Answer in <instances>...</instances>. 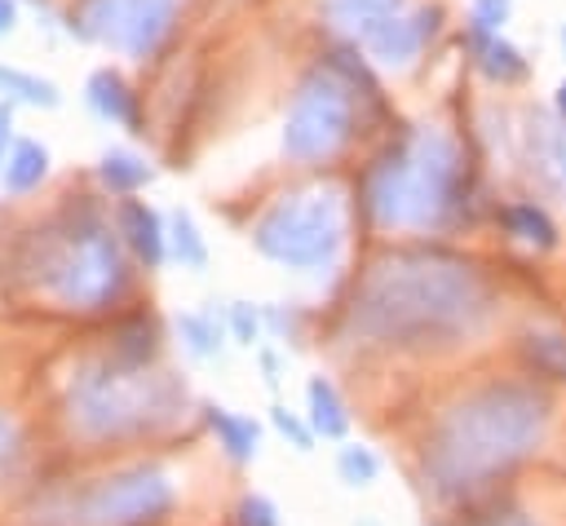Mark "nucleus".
<instances>
[{"label": "nucleus", "mask_w": 566, "mask_h": 526, "mask_svg": "<svg viewBox=\"0 0 566 526\" xmlns=\"http://www.w3.org/2000/svg\"><path fill=\"white\" fill-rule=\"evenodd\" d=\"M44 283L71 309H102V305H111L124 292V283H128V270H124L115 234L93 212H84V221L71 225L66 239L57 243V252L49 256Z\"/></svg>", "instance_id": "2"}, {"label": "nucleus", "mask_w": 566, "mask_h": 526, "mask_svg": "<svg viewBox=\"0 0 566 526\" xmlns=\"http://www.w3.org/2000/svg\"><path fill=\"white\" fill-rule=\"evenodd\" d=\"M438 22H442V9H438V4H420V9H411V13L389 18V22L367 40V49H371V57H376L380 66L402 71V66H411V62L420 57V49L438 35Z\"/></svg>", "instance_id": "8"}, {"label": "nucleus", "mask_w": 566, "mask_h": 526, "mask_svg": "<svg viewBox=\"0 0 566 526\" xmlns=\"http://www.w3.org/2000/svg\"><path fill=\"white\" fill-rule=\"evenodd\" d=\"M172 508V486L159 469H128L102 477L93 491L80 495L75 522L80 526H155Z\"/></svg>", "instance_id": "7"}, {"label": "nucleus", "mask_w": 566, "mask_h": 526, "mask_svg": "<svg viewBox=\"0 0 566 526\" xmlns=\"http://www.w3.org/2000/svg\"><path fill=\"white\" fill-rule=\"evenodd\" d=\"M177 18V0H80L71 9V27L84 40L119 49L128 57H150Z\"/></svg>", "instance_id": "6"}, {"label": "nucleus", "mask_w": 566, "mask_h": 526, "mask_svg": "<svg viewBox=\"0 0 566 526\" xmlns=\"http://www.w3.org/2000/svg\"><path fill=\"white\" fill-rule=\"evenodd\" d=\"M49 172V150L40 141H13V150L4 155V190L27 194L44 181Z\"/></svg>", "instance_id": "13"}, {"label": "nucleus", "mask_w": 566, "mask_h": 526, "mask_svg": "<svg viewBox=\"0 0 566 526\" xmlns=\"http://www.w3.org/2000/svg\"><path fill=\"white\" fill-rule=\"evenodd\" d=\"M274 424H279V429H283V433H287V438H292V442H296V446H301V451H305V446H310V429H305V424H301V420H296V415H287V411H283V407H279V411H274Z\"/></svg>", "instance_id": "27"}, {"label": "nucleus", "mask_w": 566, "mask_h": 526, "mask_svg": "<svg viewBox=\"0 0 566 526\" xmlns=\"http://www.w3.org/2000/svg\"><path fill=\"white\" fill-rule=\"evenodd\" d=\"M168 243H172V256H177L186 270H203V261H208V248H203V239H199V230H195V221H190L186 212H172V225H168Z\"/></svg>", "instance_id": "19"}, {"label": "nucleus", "mask_w": 566, "mask_h": 526, "mask_svg": "<svg viewBox=\"0 0 566 526\" xmlns=\"http://www.w3.org/2000/svg\"><path fill=\"white\" fill-rule=\"evenodd\" d=\"M0 93L13 102H31V106H57V88L40 75L18 71V66H0Z\"/></svg>", "instance_id": "18"}, {"label": "nucleus", "mask_w": 566, "mask_h": 526, "mask_svg": "<svg viewBox=\"0 0 566 526\" xmlns=\"http://www.w3.org/2000/svg\"><path fill=\"white\" fill-rule=\"evenodd\" d=\"M208 411V424L217 433V442L226 446L230 460H252L256 455V424L248 415H234L226 407H203Z\"/></svg>", "instance_id": "15"}, {"label": "nucleus", "mask_w": 566, "mask_h": 526, "mask_svg": "<svg viewBox=\"0 0 566 526\" xmlns=\"http://www.w3.org/2000/svg\"><path fill=\"white\" fill-rule=\"evenodd\" d=\"M177 332H181L186 349L199 354V358H208V354L221 349V327H217L212 314H181V318H177Z\"/></svg>", "instance_id": "22"}, {"label": "nucleus", "mask_w": 566, "mask_h": 526, "mask_svg": "<svg viewBox=\"0 0 566 526\" xmlns=\"http://www.w3.org/2000/svg\"><path fill=\"white\" fill-rule=\"evenodd\" d=\"M13 22H18V4L13 0H0V35H9Z\"/></svg>", "instance_id": "29"}, {"label": "nucleus", "mask_w": 566, "mask_h": 526, "mask_svg": "<svg viewBox=\"0 0 566 526\" xmlns=\"http://www.w3.org/2000/svg\"><path fill=\"white\" fill-rule=\"evenodd\" d=\"M531 168L544 177V186H553V190H562L566 194V133H557V128H548V124H535V133H531Z\"/></svg>", "instance_id": "14"}, {"label": "nucleus", "mask_w": 566, "mask_h": 526, "mask_svg": "<svg viewBox=\"0 0 566 526\" xmlns=\"http://www.w3.org/2000/svg\"><path fill=\"white\" fill-rule=\"evenodd\" d=\"M504 221H509V230L517 234V239H526V243H539V248H548L553 239H557V230H553V221L535 208V203H513L509 212H504Z\"/></svg>", "instance_id": "21"}, {"label": "nucleus", "mask_w": 566, "mask_h": 526, "mask_svg": "<svg viewBox=\"0 0 566 526\" xmlns=\"http://www.w3.org/2000/svg\"><path fill=\"white\" fill-rule=\"evenodd\" d=\"M119 234H124V243L133 248V256H137L146 270H155V265L164 261L168 234H164V221H159V212H155L150 203L124 199V203H119Z\"/></svg>", "instance_id": "9"}, {"label": "nucleus", "mask_w": 566, "mask_h": 526, "mask_svg": "<svg viewBox=\"0 0 566 526\" xmlns=\"http://www.w3.org/2000/svg\"><path fill=\"white\" fill-rule=\"evenodd\" d=\"M115 354L124 367H142L150 354H155V323L150 318H133L119 327V340H115Z\"/></svg>", "instance_id": "20"}, {"label": "nucleus", "mask_w": 566, "mask_h": 526, "mask_svg": "<svg viewBox=\"0 0 566 526\" xmlns=\"http://www.w3.org/2000/svg\"><path fill=\"white\" fill-rule=\"evenodd\" d=\"M310 424L323 438H340L345 424H349L345 420V407H340V398H336V389L327 380H310Z\"/></svg>", "instance_id": "17"}, {"label": "nucleus", "mask_w": 566, "mask_h": 526, "mask_svg": "<svg viewBox=\"0 0 566 526\" xmlns=\"http://www.w3.org/2000/svg\"><path fill=\"white\" fill-rule=\"evenodd\" d=\"M340 473H345V482L367 486V482L380 473V460H376L367 446H345V451H340Z\"/></svg>", "instance_id": "23"}, {"label": "nucleus", "mask_w": 566, "mask_h": 526, "mask_svg": "<svg viewBox=\"0 0 566 526\" xmlns=\"http://www.w3.org/2000/svg\"><path fill=\"white\" fill-rule=\"evenodd\" d=\"M230 327H234V336L243 340V345H252L256 340V309L252 305H230Z\"/></svg>", "instance_id": "26"}, {"label": "nucleus", "mask_w": 566, "mask_h": 526, "mask_svg": "<svg viewBox=\"0 0 566 526\" xmlns=\"http://www.w3.org/2000/svg\"><path fill=\"white\" fill-rule=\"evenodd\" d=\"M239 526H279V522H274V504L261 499V495H248V499L239 504Z\"/></svg>", "instance_id": "25"}, {"label": "nucleus", "mask_w": 566, "mask_h": 526, "mask_svg": "<svg viewBox=\"0 0 566 526\" xmlns=\"http://www.w3.org/2000/svg\"><path fill=\"white\" fill-rule=\"evenodd\" d=\"M557 115H562V128H566V80H562V88H557Z\"/></svg>", "instance_id": "30"}, {"label": "nucleus", "mask_w": 566, "mask_h": 526, "mask_svg": "<svg viewBox=\"0 0 566 526\" xmlns=\"http://www.w3.org/2000/svg\"><path fill=\"white\" fill-rule=\"evenodd\" d=\"M407 0H323V13L336 31L354 35V40H371L389 18L402 13Z\"/></svg>", "instance_id": "10"}, {"label": "nucleus", "mask_w": 566, "mask_h": 526, "mask_svg": "<svg viewBox=\"0 0 566 526\" xmlns=\"http://www.w3.org/2000/svg\"><path fill=\"white\" fill-rule=\"evenodd\" d=\"M509 13H513V0H473V27H482V31H500L504 22H509Z\"/></svg>", "instance_id": "24"}, {"label": "nucleus", "mask_w": 566, "mask_h": 526, "mask_svg": "<svg viewBox=\"0 0 566 526\" xmlns=\"http://www.w3.org/2000/svg\"><path fill=\"white\" fill-rule=\"evenodd\" d=\"M469 49H473L482 75L495 80V84H517V80L526 75V57H522V49L509 44L500 31H482V27L469 22Z\"/></svg>", "instance_id": "11"}, {"label": "nucleus", "mask_w": 566, "mask_h": 526, "mask_svg": "<svg viewBox=\"0 0 566 526\" xmlns=\"http://www.w3.org/2000/svg\"><path fill=\"white\" fill-rule=\"evenodd\" d=\"M97 177H102V186L111 194H133V190H142L150 181V164L137 159L133 150H106L102 164H97Z\"/></svg>", "instance_id": "16"}, {"label": "nucleus", "mask_w": 566, "mask_h": 526, "mask_svg": "<svg viewBox=\"0 0 566 526\" xmlns=\"http://www.w3.org/2000/svg\"><path fill=\"white\" fill-rule=\"evenodd\" d=\"M354 133V102L349 88L332 75V71H314L301 80L287 124H283V150L287 159L314 164V159H332Z\"/></svg>", "instance_id": "5"}, {"label": "nucleus", "mask_w": 566, "mask_h": 526, "mask_svg": "<svg viewBox=\"0 0 566 526\" xmlns=\"http://www.w3.org/2000/svg\"><path fill=\"white\" fill-rule=\"evenodd\" d=\"M4 442H9V429H4V420H0V451H4Z\"/></svg>", "instance_id": "31"}, {"label": "nucleus", "mask_w": 566, "mask_h": 526, "mask_svg": "<svg viewBox=\"0 0 566 526\" xmlns=\"http://www.w3.org/2000/svg\"><path fill=\"white\" fill-rule=\"evenodd\" d=\"M460 159L442 133H411L367 172V212L380 225H433L455 203Z\"/></svg>", "instance_id": "1"}, {"label": "nucleus", "mask_w": 566, "mask_h": 526, "mask_svg": "<svg viewBox=\"0 0 566 526\" xmlns=\"http://www.w3.org/2000/svg\"><path fill=\"white\" fill-rule=\"evenodd\" d=\"M168 402H172V385H150L142 376L115 371L111 362L80 371V380L71 385V415L93 438L137 433V429L172 415Z\"/></svg>", "instance_id": "3"}, {"label": "nucleus", "mask_w": 566, "mask_h": 526, "mask_svg": "<svg viewBox=\"0 0 566 526\" xmlns=\"http://www.w3.org/2000/svg\"><path fill=\"white\" fill-rule=\"evenodd\" d=\"M340 239H345V203L336 190L287 194L256 225V248L283 265H301V270L332 261Z\"/></svg>", "instance_id": "4"}, {"label": "nucleus", "mask_w": 566, "mask_h": 526, "mask_svg": "<svg viewBox=\"0 0 566 526\" xmlns=\"http://www.w3.org/2000/svg\"><path fill=\"white\" fill-rule=\"evenodd\" d=\"M84 97H88V106H93L102 119L124 124V128H137V93H133L115 71H93Z\"/></svg>", "instance_id": "12"}, {"label": "nucleus", "mask_w": 566, "mask_h": 526, "mask_svg": "<svg viewBox=\"0 0 566 526\" xmlns=\"http://www.w3.org/2000/svg\"><path fill=\"white\" fill-rule=\"evenodd\" d=\"M562 49H566V22H562Z\"/></svg>", "instance_id": "32"}, {"label": "nucleus", "mask_w": 566, "mask_h": 526, "mask_svg": "<svg viewBox=\"0 0 566 526\" xmlns=\"http://www.w3.org/2000/svg\"><path fill=\"white\" fill-rule=\"evenodd\" d=\"M9 150H13V111H9V102H0V164Z\"/></svg>", "instance_id": "28"}]
</instances>
